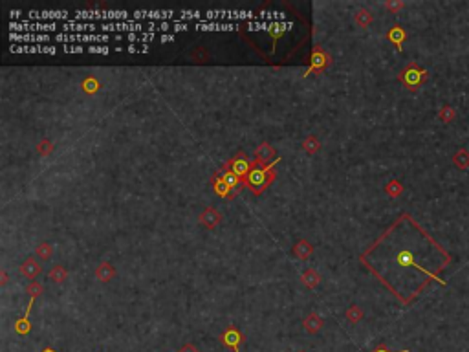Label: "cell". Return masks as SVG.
Segmentation results:
<instances>
[{
  "mask_svg": "<svg viewBox=\"0 0 469 352\" xmlns=\"http://www.w3.org/2000/svg\"><path fill=\"white\" fill-rule=\"evenodd\" d=\"M37 270H39V268L35 266V261H27L26 266H24V272H26V274H30V272H32V274H37Z\"/></svg>",
  "mask_w": 469,
  "mask_h": 352,
  "instance_id": "23",
  "label": "cell"
},
{
  "mask_svg": "<svg viewBox=\"0 0 469 352\" xmlns=\"http://www.w3.org/2000/svg\"><path fill=\"white\" fill-rule=\"evenodd\" d=\"M11 51H17V53H57V48L55 46H44V44H37V46H13Z\"/></svg>",
  "mask_w": 469,
  "mask_h": 352,
  "instance_id": "8",
  "label": "cell"
},
{
  "mask_svg": "<svg viewBox=\"0 0 469 352\" xmlns=\"http://www.w3.org/2000/svg\"><path fill=\"white\" fill-rule=\"evenodd\" d=\"M250 28H251V30H269V28H271V24H268V22H251Z\"/></svg>",
  "mask_w": 469,
  "mask_h": 352,
  "instance_id": "22",
  "label": "cell"
},
{
  "mask_svg": "<svg viewBox=\"0 0 469 352\" xmlns=\"http://www.w3.org/2000/svg\"><path fill=\"white\" fill-rule=\"evenodd\" d=\"M173 15H176L174 11H134L132 13V20H163L167 22L169 18H173Z\"/></svg>",
  "mask_w": 469,
  "mask_h": 352,
  "instance_id": "5",
  "label": "cell"
},
{
  "mask_svg": "<svg viewBox=\"0 0 469 352\" xmlns=\"http://www.w3.org/2000/svg\"><path fill=\"white\" fill-rule=\"evenodd\" d=\"M87 51H90V53H110V51H116V50H112L108 46H88Z\"/></svg>",
  "mask_w": 469,
  "mask_h": 352,
  "instance_id": "17",
  "label": "cell"
},
{
  "mask_svg": "<svg viewBox=\"0 0 469 352\" xmlns=\"http://www.w3.org/2000/svg\"><path fill=\"white\" fill-rule=\"evenodd\" d=\"M26 20H68V11H30L26 13ZM24 20V22H26Z\"/></svg>",
  "mask_w": 469,
  "mask_h": 352,
  "instance_id": "4",
  "label": "cell"
},
{
  "mask_svg": "<svg viewBox=\"0 0 469 352\" xmlns=\"http://www.w3.org/2000/svg\"><path fill=\"white\" fill-rule=\"evenodd\" d=\"M400 79L409 87V90H416L420 85H424V83L427 81V70L420 68L416 63H410L409 66L401 72Z\"/></svg>",
  "mask_w": 469,
  "mask_h": 352,
  "instance_id": "2",
  "label": "cell"
},
{
  "mask_svg": "<svg viewBox=\"0 0 469 352\" xmlns=\"http://www.w3.org/2000/svg\"><path fill=\"white\" fill-rule=\"evenodd\" d=\"M389 37H391V41L394 42V44L398 46V50H400V48H401V42L405 41V32H403L401 28L396 26V28H392V32H391V35H389Z\"/></svg>",
  "mask_w": 469,
  "mask_h": 352,
  "instance_id": "13",
  "label": "cell"
},
{
  "mask_svg": "<svg viewBox=\"0 0 469 352\" xmlns=\"http://www.w3.org/2000/svg\"><path fill=\"white\" fill-rule=\"evenodd\" d=\"M127 50H128V51H147L149 48H147V46H142V48H137V46H132V44H130V46L127 48Z\"/></svg>",
  "mask_w": 469,
  "mask_h": 352,
  "instance_id": "26",
  "label": "cell"
},
{
  "mask_svg": "<svg viewBox=\"0 0 469 352\" xmlns=\"http://www.w3.org/2000/svg\"><path fill=\"white\" fill-rule=\"evenodd\" d=\"M9 41L11 42H50L53 41L51 35H37V33H26V35H18V33H9Z\"/></svg>",
  "mask_w": 469,
  "mask_h": 352,
  "instance_id": "7",
  "label": "cell"
},
{
  "mask_svg": "<svg viewBox=\"0 0 469 352\" xmlns=\"http://www.w3.org/2000/svg\"><path fill=\"white\" fill-rule=\"evenodd\" d=\"M222 341H224L226 345H228V347H231L233 350L237 352V350H238V345L242 343V336H240V332H238V330L229 329L228 332H226V334L222 336Z\"/></svg>",
  "mask_w": 469,
  "mask_h": 352,
  "instance_id": "10",
  "label": "cell"
},
{
  "mask_svg": "<svg viewBox=\"0 0 469 352\" xmlns=\"http://www.w3.org/2000/svg\"><path fill=\"white\" fill-rule=\"evenodd\" d=\"M455 118H456V110L451 105H444L440 109V112H438V119L442 123H451V121H455Z\"/></svg>",
  "mask_w": 469,
  "mask_h": 352,
  "instance_id": "11",
  "label": "cell"
},
{
  "mask_svg": "<svg viewBox=\"0 0 469 352\" xmlns=\"http://www.w3.org/2000/svg\"><path fill=\"white\" fill-rule=\"evenodd\" d=\"M374 352H392V350H389V348L385 347V345H379V347L376 348ZM398 352H409V350H398Z\"/></svg>",
  "mask_w": 469,
  "mask_h": 352,
  "instance_id": "27",
  "label": "cell"
},
{
  "mask_svg": "<svg viewBox=\"0 0 469 352\" xmlns=\"http://www.w3.org/2000/svg\"><path fill=\"white\" fill-rule=\"evenodd\" d=\"M233 169H235V174H244L247 171V164L246 161H235Z\"/></svg>",
  "mask_w": 469,
  "mask_h": 352,
  "instance_id": "20",
  "label": "cell"
},
{
  "mask_svg": "<svg viewBox=\"0 0 469 352\" xmlns=\"http://www.w3.org/2000/svg\"><path fill=\"white\" fill-rule=\"evenodd\" d=\"M64 51H68V53H82V51H87V48H82V46H70V44H66L63 48Z\"/></svg>",
  "mask_w": 469,
  "mask_h": 352,
  "instance_id": "21",
  "label": "cell"
},
{
  "mask_svg": "<svg viewBox=\"0 0 469 352\" xmlns=\"http://www.w3.org/2000/svg\"><path fill=\"white\" fill-rule=\"evenodd\" d=\"M233 24H216V22H209V24H196V30H233Z\"/></svg>",
  "mask_w": 469,
  "mask_h": 352,
  "instance_id": "15",
  "label": "cell"
},
{
  "mask_svg": "<svg viewBox=\"0 0 469 352\" xmlns=\"http://www.w3.org/2000/svg\"><path fill=\"white\" fill-rule=\"evenodd\" d=\"M128 11H77L73 13L75 20H97V18H103V20H114V22H123L128 20Z\"/></svg>",
  "mask_w": 469,
  "mask_h": 352,
  "instance_id": "1",
  "label": "cell"
},
{
  "mask_svg": "<svg viewBox=\"0 0 469 352\" xmlns=\"http://www.w3.org/2000/svg\"><path fill=\"white\" fill-rule=\"evenodd\" d=\"M180 352H198V348H196V347H192V345H185V347H183Z\"/></svg>",
  "mask_w": 469,
  "mask_h": 352,
  "instance_id": "28",
  "label": "cell"
},
{
  "mask_svg": "<svg viewBox=\"0 0 469 352\" xmlns=\"http://www.w3.org/2000/svg\"><path fill=\"white\" fill-rule=\"evenodd\" d=\"M387 8L392 9V11H398V9L403 8V4L401 2H387Z\"/></svg>",
  "mask_w": 469,
  "mask_h": 352,
  "instance_id": "25",
  "label": "cell"
},
{
  "mask_svg": "<svg viewBox=\"0 0 469 352\" xmlns=\"http://www.w3.org/2000/svg\"><path fill=\"white\" fill-rule=\"evenodd\" d=\"M226 183H228L229 187H233L237 183V174H226Z\"/></svg>",
  "mask_w": 469,
  "mask_h": 352,
  "instance_id": "24",
  "label": "cell"
},
{
  "mask_svg": "<svg viewBox=\"0 0 469 352\" xmlns=\"http://www.w3.org/2000/svg\"><path fill=\"white\" fill-rule=\"evenodd\" d=\"M321 327H323V321L319 319V317H315V316L308 317V319L305 321V329L308 330V332H317Z\"/></svg>",
  "mask_w": 469,
  "mask_h": 352,
  "instance_id": "14",
  "label": "cell"
},
{
  "mask_svg": "<svg viewBox=\"0 0 469 352\" xmlns=\"http://www.w3.org/2000/svg\"><path fill=\"white\" fill-rule=\"evenodd\" d=\"M387 193H391L392 197H398L401 193V185L398 182H392L391 185H387Z\"/></svg>",
  "mask_w": 469,
  "mask_h": 352,
  "instance_id": "19",
  "label": "cell"
},
{
  "mask_svg": "<svg viewBox=\"0 0 469 352\" xmlns=\"http://www.w3.org/2000/svg\"><path fill=\"white\" fill-rule=\"evenodd\" d=\"M42 352H55V350H53V348H44Z\"/></svg>",
  "mask_w": 469,
  "mask_h": 352,
  "instance_id": "29",
  "label": "cell"
},
{
  "mask_svg": "<svg viewBox=\"0 0 469 352\" xmlns=\"http://www.w3.org/2000/svg\"><path fill=\"white\" fill-rule=\"evenodd\" d=\"M264 178H266V171H253V173H250V182L253 185H257V187L264 183Z\"/></svg>",
  "mask_w": 469,
  "mask_h": 352,
  "instance_id": "16",
  "label": "cell"
},
{
  "mask_svg": "<svg viewBox=\"0 0 469 352\" xmlns=\"http://www.w3.org/2000/svg\"><path fill=\"white\" fill-rule=\"evenodd\" d=\"M61 30L64 33H81V32H96L99 26L94 22H63Z\"/></svg>",
  "mask_w": 469,
  "mask_h": 352,
  "instance_id": "6",
  "label": "cell"
},
{
  "mask_svg": "<svg viewBox=\"0 0 469 352\" xmlns=\"http://www.w3.org/2000/svg\"><path fill=\"white\" fill-rule=\"evenodd\" d=\"M346 316H348V319H350L352 323H357V321L361 319V310L357 307H352V310H348Z\"/></svg>",
  "mask_w": 469,
  "mask_h": 352,
  "instance_id": "18",
  "label": "cell"
},
{
  "mask_svg": "<svg viewBox=\"0 0 469 352\" xmlns=\"http://www.w3.org/2000/svg\"><path fill=\"white\" fill-rule=\"evenodd\" d=\"M301 352H302V350H301Z\"/></svg>",
  "mask_w": 469,
  "mask_h": 352,
  "instance_id": "30",
  "label": "cell"
},
{
  "mask_svg": "<svg viewBox=\"0 0 469 352\" xmlns=\"http://www.w3.org/2000/svg\"><path fill=\"white\" fill-rule=\"evenodd\" d=\"M9 30L11 33L15 32H55V30H61L59 22H17V24H9Z\"/></svg>",
  "mask_w": 469,
  "mask_h": 352,
  "instance_id": "3",
  "label": "cell"
},
{
  "mask_svg": "<svg viewBox=\"0 0 469 352\" xmlns=\"http://www.w3.org/2000/svg\"><path fill=\"white\" fill-rule=\"evenodd\" d=\"M32 305H33V297L30 299V305H27V312H26V316H24L22 319L18 321L17 325H15V329H17V332H18V334H27V332H30V329H32V325L27 323V317H30V310H32Z\"/></svg>",
  "mask_w": 469,
  "mask_h": 352,
  "instance_id": "12",
  "label": "cell"
},
{
  "mask_svg": "<svg viewBox=\"0 0 469 352\" xmlns=\"http://www.w3.org/2000/svg\"><path fill=\"white\" fill-rule=\"evenodd\" d=\"M453 164L458 171H467L469 169V149L460 147L458 151L453 154Z\"/></svg>",
  "mask_w": 469,
  "mask_h": 352,
  "instance_id": "9",
  "label": "cell"
}]
</instances>
